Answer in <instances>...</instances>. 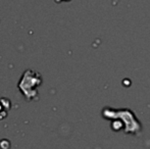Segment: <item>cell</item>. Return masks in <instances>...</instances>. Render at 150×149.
<instances>
[{
  "mask_svg": "<svg viewBox=\"0 0 150 149\" xmlns=\"http://www.w3.org/2000/svg\"><path fill=\"white\" fill-rule=\"evenodd\" d=\"M42 84L40 73L34 70H27L22 76L18 87L27 100H34L38 97V88Z\"/></svg>",
  "mask_w": 150,
  "mask_h": 149,
  "instance_id": "obj_1",
  "label": "cell"
}]
</instances>
